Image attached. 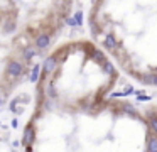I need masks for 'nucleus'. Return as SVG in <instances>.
I'll use <instances>...</instances> for the list:
<instances>
[{
  "label": "nucleus",
  "instance_id": "nucleus-1",
  "mask_svg": "<svg viewBox=\"0 0 157 152\" xmlns=\"http://www.w3.org/2000/svg\"><path fill=\"white\" fill-rule=\"evenodd\" d=\"M120 73L91 39L42 59L26 152H157V105L115 95Z\"/></svg>",
  "mask_w": 157,
  "mask_h": 152
},
{
  "label": "nucleus",
  "instance_id": "nucleus-2",
  "mask_svg": "<svg viewBox=\"0 0 157 152\" xmlns=\"http://www.w3.org/2000/svg\"><path fill=\"white\" fill-rule=\"evenodd\" d=\"M88 27L117 68L157 86V0H93Z\"/></svg>",
  "mask_w": 157,
  "mask_h": 152
},
{
  "label": "nucleus",
  "instance_id": "nucleus-3",
  "mask_svg": "<svg viewBox=\"0 0 157 152\" xmlns=\"http://www.w3.org/2000/svg\"><path fill=\"white\" fill-rule=\"evenodd\" d=\"M39 54L17 12L0 0V107L24 81Z\"/></svg>",
  "mask_w": 157,
  "mask_h": 152
},
{
  "label": "nucleus",
  "instance_id": "nucleus-4",
  "mask_svg": "<svg viewBox=\"0 0 157 152\" xmlns=\"http://www.w3.org/2000/svg\"><path fill=\"white\" fill-rule=\"evenodd\" d=\"M21 17L24 31L39 53H44L63 31L76 0H4Z\"/></svg>",
  "mask_w": 157,
  "mask_h": 152
}]
</instances>
